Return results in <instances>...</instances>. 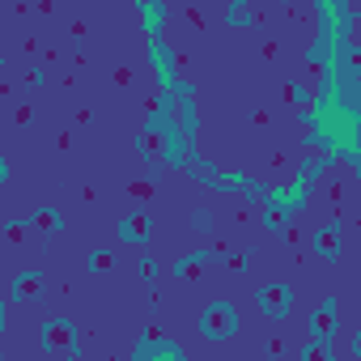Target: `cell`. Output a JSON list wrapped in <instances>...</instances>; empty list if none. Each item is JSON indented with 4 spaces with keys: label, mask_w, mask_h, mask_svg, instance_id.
<instances>
[{
    "label": "cell",
    "mask_w": 361,
    "mask_h": 361,
    "mask_svg": "<svg viewBox=\"0 0 361 361\" xmlns=\"http://www.w3.org/2000/svg\"><path fill=\"white\" fill-rule=\"evenodd\" d=\"M200 331L213 336V340L234 336V331H238V314H234V306H230V302H213V306H204V314H200Z\"/></svg>",
    "instance_id": "cell-1"
},
{
    "label": "cell",
    "mask_w": 361,
    "mask_h": 361,
    "mask_svg": "<svg viewBox=\"0 0 361 361\" xmlns=\"http://www.w3.org/2000/svg\"><path fill=\"white\" fill-rule=\"evenodd\" d=\"M289 306H293V289H289L285 281H268V285H259V310H264L268 319H285Z\"/></svg>",
    "instance_id": "cell-2"
},
{
    "label": "cell",
    "mask_w": 361,
    "mask_h": 361,
    "mask_svg": "<svg viewBox=\"0 0 361 361\" xmlns=\"http://www.w3.org/2000/svg\"><path fill=\"white\" fill-rule=\"evenodd\" d=\"M336 323H340V306H336V298H323L310 314V340H331Z\"/></svg>",
    "instance_id": "cell-3"
},
{
    "label": "cell",
    "mask_w": 361,
    "mask_h": 361,
    "mask_svg": "<svg viewBox=\"0 0 361 361\" xmlns=\"http://www.w3.org/2000/svg\"><path fill=\"white\" fill-rule=\"evenodd\" d=\"M119 238L132 243V247L149 243V238H153V217H149V213H128V217L119 221Z\"/></svg>",
    "instance_id": "cell-4"
},
{
    "label": "cell",
    "mask_w": 361,
    "mask_h": 361,
    "mask_svg": "<svg viewBox=\"0 0 361 361\" xmlns=\"http://www.w3.org/2000/svg\"><path fill=\"white\" fill-rule=\"evenodd\" d=\"M39 340H43V348H73L77 327H73L68 319H47L43 331H39Z\"/></svg>",
    "instance_id": "cell-5"
},
{
    "label": "cell",
    "mask_w": 361,
    "mask_h": 361,
    "mask_svg": "<svg viewBox=\"0 0 361 361\" xmlns=\"http://www.w3.org/2000/svg\"><path fill=\"white\" fill-rule=\"evenodd\" d=\"M298 361H336V353H331L327 340H306L302 353H298Z\"/></svg>",
    "instance_id": "cell-6"
},
{
    "label": "cell",
    "mask_w": 361,
    "mask_h": 361,
    "mask_svg": "<svg viewBox=\"0 0 361 361\" xmlns=\"http://www.w3.org/2000/svg\"><path fill=\"white\" fill-rule=\"evenodd\" d=\"M314 251L327 255V259H336V255H340V238H336V230H319V234H314Z\"/></svg>",
    "instance_id": "cell-7"
},
{
    "label": "cell",
    "mask_w": 361,
    "mask_h": 361,
    "mask_svg": "<svg viewBox=\"0 0 361 361\" xmlns=\"http://www.w3.org/2000/svg\"><path fill=\"white\" fill-rule=\"evenodd\" d=\"M39 289H43V281H39V276H22L13 293H18V298H39Z\"/></svg>",
    "instance_id": "cell-8"
},
{
    "label": "cell",
    "mask_w": 361,
    "mask_h": 361,
    "mask_svg": "<svg viewBox=\"0 0 361 361\" xmlns=\"http://www.w3.org/2000/svg\"><path fill=\"white\" fill-rule=\"evenodd\" d=\"M111 264H115V255H111V251H102V247H98V251H90V268H94V272H106Z\"/></svg>",
    "instance_id": "cell-9"
},
{
    "label": "cell",
    "mask_w": 361,
    "mask_h": 361,
    "mask_svg": "<svg viewBox=\"0 0 361 361\" xmlns=\"http://www.w3.org/2000/svg\"><path fill=\"white\" fill-rule=\"evenodd\" d=\"M35 226H39V230H60L64 221H60V213H39V217H35Z\"/></svg>",
    "instance_id": "cell-10"
},
{
    "label": "cell",
    "mask_w": 361,
    "mask_h": 361,
    "mask_svg": "<svg viewBox=\"0 0 361 361\" xmlns=\"http://www.w3.org/2000/svg\"><path fill=\"white\" fill-rule=\"evenodd\" d=\"M268 226L281 230V226H285V209H268Z\"/></svg>",
    "instance_id": "cell-11"
},
{
    "label": "cell",
    "mask_w": 361,
    "mask_h": 361,
    "mask_svg": "<svg viewBox=\"0 0 361 361\" xmlns=\"http://www.w3.org/2000/svg\"><path fill=\"white\" fill-rule=\"evenodd\" d=\"M140 276H145V281H153V276H157V264H153V259H145V264H140Z\"/></svg>",
    "instance_id": "cell-12"
},
{
    "label": "cell",
    "mask_w": 361,
    "mask_h": 361,
    "mask_svg": "<svg viewBox=\"0 0 361 361\" xmlns=\"http://www.w3.org/2000/svg\"><path fill=\"white\" fill-rule=\"evenodd\" d=\"M353 357L361 361V331H353Z\"/></svg>",
    "instance_id": "cell-13"
}]
</instances>
